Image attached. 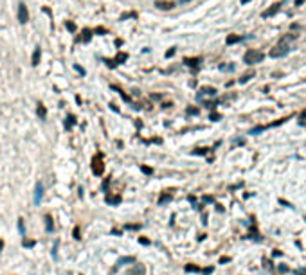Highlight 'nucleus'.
Listing matches in <instances>:
<instances>
[{"mask_svg":"<svg viewBox=\"0 0 306 275\" xmlns=\"http://www.w3.org/2000/svg\"><path fill=\"white\" fill-rule=\"evenodd\" d=\"M198 63H200V58H187V60H186V65H187V67H193V68H196Z\"/></svg>","mask_w":306,"mask_h":275,"instance_id":"obj_11","label":"nucleus"},{"mask_svg":"<svg viewBox=\"0 0 306 275\" xmlns=\"http://www.w3.org/2000/svg\"><path fill=\"white\" fill-rule=\"evenodd\" d=\"M203 275H209V273H212V268H205V270H200Z\"/></svg>","mask_w":306,"mask_h":275,"instance_id":"obj_29","label":"nucleus"},{"mask_svg":"<svg viewBox=\"0 0 306 275\" xmlns=\"http://www.w3.org/2000/svg\"><path fill=\"white\" fill-rule=\"evenodd\" d=\"M103 171H105L103 155H101V153H95L94 158H92V173H94V174H97V176H101V174H103Z\"/></svg>","mask_w":306,"mask_h":275,"instance_id":"obj_2","label":"nucleus"},{"mask_svg":"<svg viewBox=\"0 0 306 275\" xmlns=\"http://www.w3.org/2000/svg\"><path fill=\"white\" fill-rule=\"evenodd\" d=\"M155 6H157L158 9L168 11V9H171V7H173L175 4H173V2H160V0H158V2H155Z\"/></svg>","mask_w":306,"mask_h":275,"instance_id":"obj_10","label":"nucleus"},{"mask_svg":"<svg viewBox=\"0 0 306 275\" xmlns=\"http://www.w3.org/2000/svg\"><path fill=\"white\" fill-rule=\"evenodd\" d=\"M186 272L195 273V272H200V268H198V266H193V265H187V266H186Z\"/></svg>","mask_w":306,"mask_h":275,"instance_id":"obj_20","label":"nucleus"},{"mask_svg":"<svg viewBox=\"0 0 306 275\" xmlns=\"http://www.w3.org/2000/svg\"><path fill=\"white\" fill-rule=\"evenodd\" d=\"M173 54H175V47H173V49H169L168 52H166V58H171Z\"/></svg>","mask_w":306,"mask_h":275,"instance_id":"obj_31","label":"nucleus"},{"mask_svg":"<svg viewBox=\"0 0 306 275\" xmlns=\"http://www.w3.org/2000/svg\"><path fill=\"white\" fill-rule=\"evenodd\" d=\"M36 113H38V117H40V119H45V115H47V110H45V106H43V105H38V108H36Z\"/></svg>","mask_w":306,"mask_h":275,"instance_id":"obj_13","label":"nucleus"},{"mask_svg":"<svg viewBox=\"0 0 306 275\" xmlns=\"http://www.w3.org/2000/svg\"><path fill=\"white\" fill-rule=\"evenodd\" d=\"M40 58H42V51H40V47H36L34 52H32V65H34V67L40 63Z\"/></svg>","mask_w":306,"mask_h":275,"instance_id":"obj_9","label":"nucleus"},{"mask_svg":"<svg viewBox=\"0 0 306 275\" xmlns=\"http://www.w3.org/2000/svg\"><path fill=\"white\" fill-rule=\"evenodd\" d=\"M247 2H249V0H243V4H247Z\"/></svg>","mask_w":306,"mask_h":275,"instance_id":"obj_39","label":"nucleus"},{"mask_svg":"<svg viewBox=\"0 0 306 275\" xmlns=\"http://www.w3.org/2000/svg\"><path fill=\"white\" fill-rule=\"evenodd\" d=\"M18 230H20V236H23L25 237V225H23V220H18Z\"/></svg>","mask_w":306,"mask_h":275,"instance_id":"obj_19","label":"nucleus"},{"mask_svg":"<svg viewBox=\"0 0 306 275\" xmlns=\"http://www.w3.org/2000/svg\"><path fill=\"white\" fill-rule=\"evenodd\" d=\"M27 20H29L27 6H25V4H18V22H20V23H27Z\"/></svg>","mask_w":306,"mask_h":275,"instance_id":"obj_3","label":"nucleus"},{"mask_svg":"<svg viewBox=\"0 0 306 275\" xmlns=\"http://www.w3.org/2000/svg\"><path fill=\"white\" fill-rule=\"evenodd\" d=\"M90 38H92V32L85 29V31H83V36H79V38H78V42H86V40H90Z\"/></svg>","mask_w":306,"mask_h":275,"instance_id":"obj_14","label":"nucleus"},{"mask_svg":"<svg viewBox=\"0 0 306 275\" xmlns=\"http://www.w3.org/2000/svg\"><path fill=\"white\" fill-rule=\"evenodd\" d=\"M279 9H281V4H274V6H272L270 9H266V11L263 13V18H268V16H274V14H275V13H277Z\"/></svg>","mask_w":306,"mask_h":275,"instance_id":"obj_7","label":"nucleus"},{"mask_svg":"<svg viewBox=\"0 0 306 275\" xmlns=\"http://www.w3.org/2000/svg\"><path fill=\"white\" fill-rule=\"evenodd\" d=\"M241 40H243V36H234V34H232V36L227 38V43L231 45V43H238V42H241Z\"/></svg>","mask_w":306,"mask_h":275,"instance_id":"obj_17","label":"nucleus"},{"mask_svg":"<svg viewBox=\"0 0 306 275\" xmlns=\"http://www.w3.org/2000/svg\"><path fill=\"white\" fill-rule=\"evenodd\" d=\"M304 4V0H296V6H303Z\"/></svg>","mask_w":306,"mask_h":275,"instance_id":"obj_37","label":"nucleus"},{"mask_svg":"<svg viewBox=\"0 0 306 275\" xmlns=\"http://www.w3.org/2000/svg\"><path fill=\"white\" fill-rule=\"evenodd\" d=\"M296 275H306V268H303V270H299V272H296Z\"/></svg>","mask_w":306,"mask_h":275,"instance_id":"obj_33","label":"nucleus"},{"mask_svg":"<svg viewBox=\"0 0 306 275\" xmlns=\"http://www.w3.org/2000/svg\"><path fill=\"white\" fill-rule=\"evenodd\" d=\"M229 261H231L229 257H222V259H220V263H222V265H225V263H229Z\"/></svg>","mask_w":306,"mask_h":275,"instance_id":"obj_32","label":"nucleus"},{"mask_svg":"<svg viewBox=\"0 0 306 275\" xmlns=\"http://www.w3.org/2000/svg\"><path fill=\"white\" fill-rule=\"evenodd\" d=\"M263 58H265L263 52L250 49V51H247V52H245V56H243V61H245L247 65H254V63H259V61H263Z\"/></svg>","mask_w":306,"mask_h":275,"instance_id":"obj_1","label":"nucleus"},{"mask_svg":"<svg viewBox=\"0 0 306 275\" xmlns=\"http://www.w3.org/2000/svg\"><path fill=\"white\" fill-rule=\"evenodd\" d=\"M42 198H43V185H42V182H38L36 187H34V203L40 205V203H42Z\"/></svg>","mask_w":306,"mask_h":275,"instance_id":"obj_4","label":"nucleus"},{"mask_svg":"<svg viewBox=\"0 0 306 275\" xmlns=\"http://www.w3.org/2000/svg\"><path fill=\"white\" fill-rule=\"evenodd\" d=\"M220 70H225V72H232V70H234V65H220Z\"/></svg>","mask_w":306,"mask_h":275,"instance_id":"obj_21","label":"nucleus"},{"mask_svg":"<svg viewBox=\"0 0 306 275\" xmlns=\"http://www.w3.org/2000/svg\"><path fill=\"white\" fill-rule=\"evenodd\" d=\"M45 227H47V232H52V230H54V225H52V218H51V216H49V214H47V216H45Z\"/></svg>","mask_w":306,"mask_h":275,"instance_id":"obj_12","label":"nucleus"},{"mask_svg":"<svg viewBox=\"0 0 306 275\" xmlns=\"http://www.w3.org/2000/svg\"><path fill=\"white\" fill-rule=\"evenodd\" d=\"M187 113H191V115H196V113H198V110H196V108H187Z\"/></svg>","mask_w":306,"mask_h":275,"instance_id":"obj_27","label":"nucleus"},{"mask_svg":"<svg viewBox=\"0 0 306 275\" xmlns=\"http://www.w3.org/2000/svg\"><path fill=\"white\" fill-rule=\"evenodd\" d=\"M182 2H187V0H182Z\"/></svg>","mask_w":306,"mask_h":275,"instance_id":"obj_40","label":"nucleus"},{"mask_svg":"<svg viewBox=\"0 0 306 275\" xmlns=\"http://www.w3.org/2000/svg\"><path fill=\"white\" fill-rule=\"evenodd\" d=\"M142 171H144L146 174H151V173H153V169H151V167H146V166H142Z\"/></svg>","mask_w":306,"mask_h":275,"instance_id":"obj_28","label":"nucleus"},{"mask_svg":"<svg viewBox=\"0 0 306 275\" xmlns=\"http://www.w3.org/2000/svg\"><path fill=\"white\" fill-rule=\"evenodd\" d=\"M67 29H69V31H72V32H74V29H76V27H74V23H70V22H67Z\"/></svg>","mask_w":306,"mask_h":275,"instance_id":"obj_30","label":"nucleus"},{"mask_svg":"<svg viewBox=\"0 0 306 275\" xmlns=\"http://www.w3.org/2000/svg\"><path fill=\"white\" fill-rule=\"evenodd\" d=\"M74 122H76V119L72 115H69V117H67V121H65V129H70Z\"/></svg>","mask_w":306,"mask_h":275,"instance_id":"obj_16","label":"nucleus"},{"mask_svg":"<svg viewBox=\"0 0 306 275\" xmlns=\"http://www.w3.org/2000/svg\"><path fill=\"white\" fill-rule=\"evenodd\" d=\"M2 248H4V241L0 239V252H2Z\"/></svg>","mask_w":306,"mask_h":275,"instance_id":"obj_38","label":"nucleus"},{"mask_svg":"<svg viewBox=\"0 0 306 275\" xmlns=\"http://www.w3.org/2000/svg\"><path fill=\"white\" fill-rule=\"evenodd\" d=\"M211 119H212V121H218V119H220V115H218V113H212Z\"/></svg>","mask_w":306,"mask_h":275,"instance_id":"obj_35","label":"nucleus"},{"mask_svg":"<svg viewBox=\"0 0 306 275\" xmlns=\"http://www.w3.org/2000/svg\"><path fill=\"white\" fill-rule=\"evenodd\" d=\"M250 77H252V74H247V76H243L241 79H240V83H247V81H249Z\"/></svg>","mask_w":306,"mask_h":275,"instance_id":"obj_25","label":"nucleus"},{"mask_svg":"<svg viewBox=\"0 0 306 275\" xmlns=\"http://www.w3.org/2000/svg\"><path fill=\"white\" fill-rule=\"evenodd\" d=\"M203 201H207V203H211V201H212V196H205V198H203Z\"/></svg>","mask_w":306,"mask_h":275,"instance_id":"obj_36","label":"nucleus"},{"mask_svg":"<svg viewBox=\"0 0 306 275\" xmlns=\"http://www.w3.org/2000/svg\"><path fill=\"white\" fill-rule=\"evenodd\" d=\"M106 203L108 205H119L121 203V196H114V194H106Z\"/></svg>","mask_w":306,"mask_h":275,"instance_id":"obj_8","label":"nucleus"},{"mask_svg":"<svg viewBox=\"0 0 306 275\" xmlns=\"http://www.w3.org/2000/svg\"><path fill=\"white\" fill-rule=\"evenodd\" d=\"M23 246H25V248H31V246H34V241H29V239L23 237Z\"/></svg>","mask_w":306,"mask_h":275,"instance_id":"obj_22","label":"nucleus"},{"mask_svg":"<svg viewBox=\"0 0 306 275\" xmlns=\"http://www.w3.org/2000/svg\"><path fill=\"white\" fill-rule=\"evenodd\" d=\"M74 68H76V70H78V72H79L81 76H85V68H83V67H79V65H74Z\"/></svg>","mask_w":306,"mask_h":275,"instance_id":"obj_26","label":"nucleus"},{"mask_svg":"<svg viewBox=\"0 0 306 275\" xmlns=\"http://www.w3.org/2000/svg\"><path fill=\"white\" fill-rule=\"evenodd\" d=\"M126 228H128V230H139V228H140V225H126Z\"/></svg>","mask_w":306,"mask_h":275,"instance_id":"obj_24","label":"nucleus"},{"mask_svg":"<svg viewBox=\"0 0 306 275\" xmlns=\"http://www.w3.org/2000/svg\"><path fill=\"white\" fill-rule=\"evenodd\" d=\"M142 273H144V268H142L140 265L135 266V270H133V272H130V275H142Z\"/></svg>","mask_w":306,"mask_h":275,"instance_id":"obj_18","label":"nucleus"},{"mask_svg":"<svg viewBox=\"0 0 306 275\" xmlns=\"http://www.w3.org/2000/svg\"><path fill=\"white\" fill-rule=\"evenodd\" d=\"M139 241H140V244H149V241H148V239H144V237H140Z\"/></svg>","mask_w":306,"mask_h":275,"instance_id":"obj_34","label":"nucleus"},{"mask_svg":"<svg viewBox=\"0 0 306 275\" xmlns=\"http://www.w3.org/2000/svg\"><path fill=\"white\" fill-rule=\"evenodd\" d=\"M171 198H173V196H171L169 192H166V194H162V196L158 198V203H160V205H162V203H168V201H171Z\"/></svg>","mask_w":306,"mask_h":275,"instance_id":"obj_15","label":"nucleus"},{"mask_svg":"<svg viewBox=\"0 0 306 275\" xmlns=\"http://www.w3.org/2000/svg\"><path fill=\"white\" fill-rule=\"evenodd\" d=\"M126 58H128L126 54L121 52V54H119V56L115 58V60H114V61H108V60H106V63H108V67H115V65H121L123 61H124V60H126Z\"/></svg>","mask_w":306,"mask_h":275,"instance_id":"obj_6","label":"nucleus"},{"mask_svg":"<svg viewBox=\"0 0 306 275\" xmlns=\"http://www.w3.org/2000/svg\"><path fill=\"white\" fill-rule=\"evenodd\" d=\"M72 236H74L76 239H79V237H81V236H79V227H76L74 230H72Z\"/></svg>","mask_w":306,"mask_h":275,"instance_id":"obj_23","label":"nucleus"},{"mask_svg":"<svg viewBox=\"0 0 306 275\" xmlns=\"http://www.w3.org/2000/svg\"><path fill=\"white\" fill-rule=\"evenodd\" d=\"M132 263H135V257H132V255H128V257H121V259H117L115 268H121V266H124V265H132Z\"/></svg>","mask_w":306,"mask_h":275,"instance_id":"obj_5","label":"nucleus"}]
</instances>
